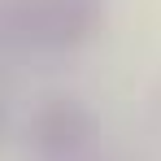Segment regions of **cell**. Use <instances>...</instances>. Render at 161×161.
I'll list each match as a JSON object with an SVG mask.
<instances>
[{
    "mask_svg": "<svg viewBox=\"0 0 161 161\" xmlns=\"http://www.w3.org/2000/svg\"><path fill=\"white\" fill-rule=\"evenodd\" d=\"M105 0H22V31L44 48H74L92 39Z\"/></svg>",
    "mask_w": 161,
    "mask_h": 161,
    "instance_id": "1",
    "label": "cell"
},
{
    "mask_svg": "<svg viewBox=\"0 0 161 161\" xmlns=\"http://www.w3.org/2000/svg\"><path fill=\"white\" fill-rule=\"evenodd\" d=\"M92 113L79 100H48V105L35 113L31 135L44 153H79L83 144L92 139Z\"/></svg>",
    "mask_w": 161,
    "mask_h": 161,
    "instance_id": "2",
    "label": "cell"
}]
</instances>
